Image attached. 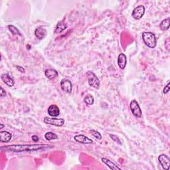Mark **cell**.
<instances>
[{
	"label": "cell",
	"mask_w": 170,
	"mask_h": 170,
	"mask_svg": "<svg viewBox=\"0 0 170 170\" xmlns=\"http://www.w3.org/2000/svg\"><path fill=\"white\" fill-rule=\"evenodd\" d=\"M1 79L2 80V81L5 83L6 84H7L8 87H13L15 82L14 79H12L11 76L8 75V74H2L1 75Z\"/></svg>",
	"instance_id": "7c38bea8"
},
{
	"label": "cell",
	"mask_w": 170,
	"mask_h": 170,
	"mask_svg": "<svg viewBox=\"0 0 170 170\" xmlns=\"http://www.w3.org/2000/svg\"><path fill=\"white\" fill-rule=\"evenodd\" d=\"M84 100V102L88 105H92L93 104H94V101H95L94 97H93L90 94H88L87 96H85Z\"/></svg>",
	"instance_id": "ffe728a7"
},
{
	"label": "cell",
	"mask_w": 170,
	"mask_h": 170,
	"mask_svg": "<svg viewBox=\"0 0 170 170\" xmlns=\"http://www.w3.org/2000/svg\"><path fill=\"white\" fill-rule=\"evenodd\" d=\"M0 95H1V97L6 96V91L3 90V88L2 87H1V92H0Z\"/></svg>",
	"instance_id": "d4e9b609"
},
{
	"label": "cell",
	"mask_w": 170,
	"mask_h": 170,
	"mask_svg": "<svg viewBox=\"0 0 170 170\" xmlns=\"http://www.w3.org/2000/svg\"><path fill=\"white\" fill-rule=\"evenodd\" d=\"M129 108H130L133 115H134L136 118H141L142 113H141V108L136 100H133L131 101L130 104H129Z\"/></svg>",
	"instance_id": "277c9868"
},
{
	"label": "cell",
	"mask_w": 170,
	"mask_h": 170,
	"mask_svg": "<svg viewBox=\"0 0 170 170\" xmlns=\"http://www.w3.org/2000/svg\"><path fill=\"white\" fill-rule=\"evenodd\" d=\"M87 76L88 78V84L91 87L95 88H99L100 86V83L99 78L93 72L88 71L87 72Z\"/></svg>",
	"instance_id": "3957f363"
},
{
	"label": "cell",
	"mask_w": 170,
	"mask_h": 170,
	"mask_svg": "<svg viewBox=\"0 0 170 170\" xmlns=\"http://www.w3.org/2000/svg\"><path fill=\"white\" fill-rule=\"evenodd\" d=\"M44 75L49 80H53L58 76V72L53 68H48L44 71Z\"/></svg>",
	"instance_id": "30bf717a"
},
{
	"label": "cell",
	"mask_w": 170,
	"mask_h": 170,
	"mask_svg": "<svg viewBox=\"0 0 170 170\" xmlns=\"http://www.w3.org/2000/svg\"><path fill=\"white\" fill-rule=\"evenodd\" d=\"M158 160L160 164L161 165V166H162L164 169L169 170L170 166V161L169 158L166 155L161 154L158 157Z\"/></svg>",
	"instance_id": "ba28073f"
},
{
	"label": "cell",
	"mask_w": 170,
	"mask_h": 170,
	"mask_svg": "<svg viewBox=\"0 0 170 170\" xmlns=\"http://www.w3.org/2000/svg\"><path fill=\"white\" fill-rule=\"evenodd\" d=\"M44 137H45L46 140L48 141H50L52 140H56L58 138V136L56 134H55V133L53 132H47L45 133V135H44Z\"/></svg>",
	"instance_id": "d6986e66"
},
{
	"label": "cell",
	"mask_w": 170,
	"mask_h": 170,
	"mask_svg": "<svg viewBox=\"0 0 170 170\" xmlns=\"http://www.w3.org/2000/svg\"><path fill=\"white\" fill-rule=\"evenodd\" d=\"M74 140L77 142L83 144H91L93 143V141L91 138H88V137L81 134L75 136L74 137Z\"/></svg>",
	"instance_id": "9c48e42d"
},
{
	"label": "cell",
	"mask_w": 170,
	"mask_h": 170,
	"mask_svg": "<svg viewBox=\"0 0 170 170\" xmlns=\"http://www.w3.org/2000/svg\"><path fill=\"white\" fill-rule=\"evenodd\" d=\"M127 59L126 56L124 53H120L118 57V64L121 69H124L126 66Z\"/></svg>",
	"instance_id": "5bb4252c"
},
{
	"label": "cell",
	"mask_w": 170,
	"mask_h": 170,
	"mask_svg": "<svg viewBox=\"0 0 170 170\" xmlns=\"http://www.w3.org/2000/svg\"><path fill=\"white\" fill-rule=\"evenodd\" d=\"M53 148L51 145L47 144H18V145H10L2 147V149H5L6 150L14 152H23L39 150L42 149H48Z\"/></svg>",
	"instance_id": "6da1fadb"
},
{
	"label": "cell",
	"mask_w": 170,
	"mask_h": 170,
	"mask_svg": "<svg viewBox=\"0 0 170 170\" xmlns=\"http://www.w3.org/2000/svg\"><path fill=\"white\" fill-rule=\"evenodd\" d=\"M109 136H110L111 137V139L112 140H114L115 142H117L118 144L122 145V141H121V140H120V138L118 136H116V135H114V134H111V133L109 134Z\"/></svg>",
	"instance_id": "603a6c76"
},
{
	"label": "cell",
	"mask_w": 170,
	"mask_h": 170,
	"mask_svg": "<svg viewBox=\"0 0 170 170\" xmlns=\"http://www.w3.org/2000/svg\"><path fill=\"white\" fill-rule=\"evenodd\" d=\"M48 114L52 117H56L60 114L59 108L56 105H51L48 108Z\"/></svg>",
	"instance_id": "8fae6325"
},
{
	"label": "cell",
	"mask_w": 170,
	"mask_h": 170,
	"mask_svg": "<svg viewBox=\"0 0 170 170\" xmlns=\"http://www.w3.org/2000/svg\"><path fill=\"white\" fill-rule=\"evenodd\" d=\"M60 88L62 90L67 93H71L72 91V83L71 80L67 79H63L60 81Z\"/></svg>",
	"instance_id": "52a82bcc"
},
{
	"label": "cell",
	"mask_w": 170,
	"mask_h": 170,
	"mask_svg": "<svg viewBox=\"0 0 170 170\" xmlns=\"http://www.w3.org/2000/svg\"><path fill=\"white\" fill-rule=\"evenodd\" d=\"M102 161L106 164L108 167H109V168L111 169H113V170H120L121 168H119L118 166H117V165H116L114 163H113L112 161L109 160L106 158H104V157H103V158H102Z\"/></svg>",
	"instance_id": "2e32d148"
},
{
	"label": "cell",
	"mask_w": 170,
	"mask_h": 170,
	"mask_svg": "<svg viewBox=\"0 0 170 170\" xmlns=\"http://www.w3.org/2000/svg\"><path fill=\"white\" fill-rule=\"evenodd\" d=\"M91 132L92 133V135L94 136L95 137H96V139H98V140L102 139V136H101L100 133H99V132L95 130V129H91Z\"/></svg>",
	"instance_id": "7402d4cb"
},
{
	"label": "cell",
	"mask_w": 170,
	"mask_h": 170,
	"mask_svg": "<svg viewBox=\"0 0 170 170\" xmlns=\"http://www.w3.org/2000/svg\"><path fill=\"white\" fill-rule=\"evenodd\" d=\"M169 91V83H168L166 86L164 87L163 92H164V94H168Z\"/></svg>",
	"instance_id": "cb8c5ba5"
},
{
	"label": "cell",
	"mask_w": 170,
	"mask_h": 170,
	"mask_svg": "<svg viewBox=\"0 0 170 170\" xmlns=\"http://www.w3.org/2000/svg\"><path fill=\"white\" fill-rule=\"evenodd\" d=\"M67 28V25L66 23L64 22H59L57 25H56V29H55V33H60L64 30H65Z\"/></svg>",
	"instance_id": "e0dca14e"
},
{
	"label": "cell",
	"mask_w": 170,
	"mask_h": 170,
	"mask_svg": "<svg viewBox=\"0 0 170 170\" xmlns=\"http://www.w3.org/2000/svg\"><path fill=\"white\" fill-rule=\"evenodd\" d=\"M8 29H9V30L11 32L12 34L21 35V33H20V32L18 30L17 28H16L14 25H8Z\"/></svg>",
	"instance_id": "44dd1931"
},
{
	"label": "cell",
	"mask_w": 170,
	"mask_h": 170,
	"mask_svg": "<svg viewBox=\"0 0 170 170\" xmlns=\"http://www.w3.org/2000/svg\"><path fill=\"white\" fill-rule=\"evenodd\" d=\"M169 27V18H167L163 20L160 23V28L161 30L165 31L168 30Z\"/></svg>",
	"instance_id": "ac0fdd59"
},
{
	"label": "cell",
	"mask_w": 170,
	"mask_h": 170,
	"mask_svg": "<svg viewBox=\"0 0 170 170\" xmlns=\"http://www.w3.org/2000/svg\"><path fill=\"white\" fill-rule=\"evenodd\" d=\"M12 138V135L11 133L8 132L7 131H2L0 132V141L2 142L7 143L9 142V141Z\"/></svg>",
	"instance_id": "9a60e30c"
},
{
	"label": "cell",
	"mask_w": 170,
	"mask_h": 170,
	"mask_svg": "<svg viewBox=\"0 0 170 170\" xmlns=\"http://www.w3.org/2000/svg\"><path fill=\"white\" fill-rule=\"evenodd\" d=\"M145 14V7L144 6H139L133 10L132 15L135 19H140Z\"/></svg>",
	"instance_id": "8992f818"
},
{
	"label": "cell",
	"mask_w": 170,
	"mask_h": 170,
	"mask_svg": "<svg viewBox=\"0 0 170 170\" xmlns=\"http://www.w3.org/2000/svg\"><path fill=\"white\" fill-rule=\"evenodd\" d=\"M17 70L19 71V72H22V73H24V72H25V69H24V68L21 67H19V66H17Z\"/></svg>",
	"instance_id": "484cf974"
},
{
	"label": "cell",
	"mask_w": 170,
	"mask_h": 170,
	"mask_svg": "<svg viewBox=\"0 0 170 170\" xmlns=\"http://www.w3.org/2000/svg\"><path fill=\"white\" fill-rule=\"evenodd\" d=\"M32 140L34 141L35 142H37V141L39 140V137L37 136H36V135H33V136H32Z\"/></svg>",
	"instance_id": "4316f807"
},
{
	"label": "cell",
	"mask_w": 170,
	"mask_h": 170,
	"mask_svg": "<svg viewBox=\"0 0 170 170\" xmlns=\"http://www.w3.org/2000/svg\"><path fill=\"white\" fill-rule=\"evenodd\" d=\"M4 127V125L2 124V123H1V124H0V128H3Z\"/></svg>",
	"instance_id": "83f0119b"
},
{
	"label": "cell",
	"mask_w": 170,
	"mask_h": 170,
	"mask_svg": "<svg viewBox=\"0 0 170 170\" xmlns=\"http://www.w3.org/2000/svg\"><path fill=\"white\" fill-rule=\"evenodd\" d=\"M142 39L145 45L149 48H154L157 44V40L155 35L151 32H144Z\"/></svg>",
	"instance_id": "7a4b0ae2"
},
{
	"label": "cell",
	"mask_w": 170,
	"mask_h": 170,
	"mask_svg": "<svg viewBox=\"0 0 170 170\" xmlns=\"http://www.w3.org/2000/svg\"><path fill=\"white\" fill-rule=\"evenodd\" d=\"M35 35L36 37L39 39H43L46 37L47 35V31L43 27H39L35 31Z\"/></svg>",
	"instance_id": "4fadbf2b"
},
{
	"label": "cell",
	"mask_w": 170,
	"mask_h": 170,
	"mask_svg": "<svg viewBox=\"0 0 170 170\" xmlns=\"http://www.w3.org/2000/svg\"><path fill=\"white\" fill-rule=\"evenodd\" d=\"M44 122L53 125L55 126L60 127L63 126L64 124V120L63 118H49V117H45L44 118Z\"/></svg>",
	"instance_id": "5b68a950"
}]
</instances>
